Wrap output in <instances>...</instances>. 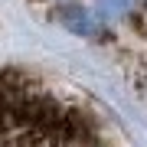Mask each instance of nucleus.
I'll use <instances>...</instances> for the list:
<instances>
[{"label":"nucleus","mask_w":147,"mask_h":147,"mask_svg":"<svg viewBox=\"0 0 147 147\" xmlns=\"http://www.w3.org/2000/svg\"><path fill=\"white\" fill-rule=\"evenodd\" d=\"M137 7H141V0H95V13H98L101 23H121Z\"/></svg>","instance_id":"2"},{"label":"nucleus","mask_w":147,"mask_h":147,"mask_svg":"<svg viewBox=\"0 0 147 147\" xmlns=\"http://www.w3.org/2000/svg\"><path fill=\"white\" fill-rule=\"evenodd\" d=\"M59 23L69 30V33H75V36H98V26H101V20H98V13H92L88 7H82V3H62V10H59Z\"/></svg>","instance_id":"1"},{"label":"nucleus","mask_w":147,"mask_h":147,"mask_svg":"<svg viewBox=\"0 0 147 147\" xmlns=\"http://www.w3.org/2000/svg\"><path fill=\"white\" fill-rule=\"evenodd\" d=\"M56 3H72V0H56Z\"/></svg>","instance_id":"3"}]
</instances>
